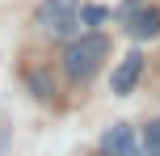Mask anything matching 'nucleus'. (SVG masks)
I'll return each instance as SVG.
<instances>
[{
  "label": "nucleus",
  "instance_id": "nucleus-1",
  "mask_svg": "<svg viewBox=\"0 0 160 156\" xmlns=\"http://www.w3.org/2000/svg\"><path fill=\"white\" fill-rule=\"evenodd\" d=\"M110 55V38L105 34H76L63 47V72L72 80H88V76L101 68V59Z\"/></svg>",
  "mask_w": 160,
  "mask_h": 156
},
{
  "label": "nucleus",
  "instance_id": "nucleus-2",
  "mask_svg": "<svg viewBox=\"0 0 160 156\" xmlns=\"http://www.w3.org/2000/svg\"><path fill=\"white\" fill-rule=\"evenodd\" d=\"M97 148H101V156H143V152H139L135 131H131L127 123H114L110 131L101 135V143H97Z\"/></svg>",
  "mask_w": 160,
  "mask_h": 156
},
{
  "label": "nucleus",
  "instance_id": "nucleus-3",
  "mask_svg": "<svg viewBox=\"0 0 160 156\" xmlns=\"http://www.w3.org/2000/svg\"><path fill=\"white\" fill-rule=\"evenodd\" d=\"M139 76H143V55H139V51H127V55L118 59V68H114V76H110V89L118 93V97H127L139 84Z\"/></svg>",
  "mask_w": 160,
  "mask_h": 156
},
{
  "label": "nucleus",
  "instance_id": "nucleus-4",
  "mask_svg": "<svg viewBox=\"0 0 160 156\" xmlns=\"http://www.w3.org/2000/svg\"><path fill=\"white\" fill-rule=\"evenodd\" d=\"M127 34L131 38H160V8L152 4H139V8H131V17H127Z\"/></svg>",
  "mask_w": 160,
  "mask_h": 156
},
{
  "label": "nucleus",
  "instance_id": "nucleus-5",
  "mask_svg": "<svg viewBox=\"0 0 160 156\" xmlns=\"http://www.w3.org/2000/svg\"><path fill=\"white\" fill-rule=\"evenodd\" d=\"M76 13H80V0H42V8H38V25L55 34L59 25H63L68 17H76Z\"/></svg>",
  "mask_w": 160,
  "mask_h": 156
},
{
  "label": "nucleus",
  "instance_id": "nucleus-6",
  "mask_svg": "<svg viewBox=\"0 0 160 156\" xmlns=\"http://www.w3.org/2000/svg\"><path fill=\"white\" fill-rule=\"evenodd\" d=\"M139 143H143L148 156H160V118H152V123L143 127V139H139Z\"/></svg>",
  "mask_w": 160,
  "mask_h": 156
},
{
  "label": "nucleus",
  "instance_id": "nucleus-7",
  "mask_svg": "<svg viewBox=\"0 0 160 156\" xmlns=\"http://www.w3.org/2000/svg\"><path fill=\"white\" fill-rule=\"evenodd\" d=\"M30 93L38 101H47L51 97V76H42V72H30Z\"/></svg>",
  "mask_w": 160,
  "mask_h": 156
},
{
  "label": "nucleus",
  "instance_id": "nucleus-8",
  "mask_svg": "<svg viewBox=\"0 0 160 156\" xmlns=\"http://www.w3.org/2000/svg\"><path fill=\"white\" fill-rule=\"evenodd\" d=\"M84 21H88V25H97V21H105V8H84Z\"/></svg>",
  "mask_w": 160,
  "mask_h": 156
}]
</instances>
